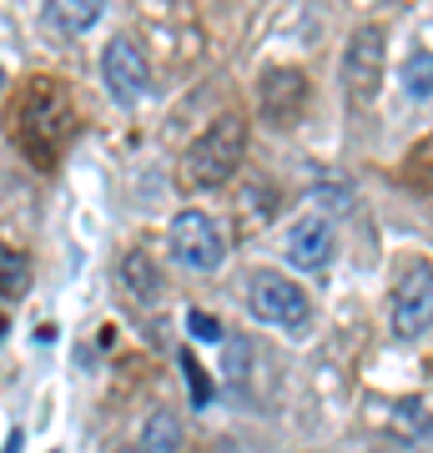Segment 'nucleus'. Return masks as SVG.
<instances>
[{
    "instance_id": "nucleus-1",
    "label": "nucleus",
    "mask_w": 433,
    "mask_h": 453,
    "mask_svg": "<svg viewBox=\"0 0 433 453\" xmlns=\"http://www.w3.org/2000/svg\"><path fill=\"white\" fill-rule=\"evenodd\" d=\"M242 151H247V127H242V116H222V121H212V127L182 151V177L192 181V187H222V181L242 166Z\"/></svg>"
},
{
    "instance_id": "nucleus-2",
    "label": "nucleus",
    "mask_w": 433,
    "mask_h": 453,
    "mask_svg": "<svg viewBox=\"0 0 433 453\" xmlns=\"http://www.w3.org/2000/svg\"><path fill=\"white\" fill-rule=\"evenodd\" d=\"M247 308L262 318V323L282 327V333H307L313 323V303H307V292L282 273H252L247 277Z\"/></svg>"
},
{
    "instance_id": "nucleus-3",
    "label": "nucleus",
    "mask_w": 433,
    "mask_h": 453,
    "mask_svg": "<svg viewBox=\"0 0 433 453\" xmlns=\"http://www.w3.org/2000/svg\"><path fill=\"white\" fill-rule=\"evenodd\" d=\"M166 247H172V257L182 267H192V273H217L227 257V237L222 226L212 222L207 211H177L172 226H166Z\"/></svg>"
},
{
    "instance_id": "nucleus-4",
    "label": "nucleus",
    "mask_w": 433,
    "mask_h": 453,
    "mask_svg": "<svg viewBox=\"0 0 433 453\" xmlns=\"http://www.w3.org/2000/svg\"><path fill=\"white\" fill-rule=\"evenodd\" d=\"M383 26H358L343 50V86L353 106H373V96L383 91Z\"/></svg>"
},
{
    "instance_id": "nucleus-5",
    "label": "nucleus",
    "mask_w": 433,
    "mask_h": 453,
    "mask_svg": "<svg viewBox=\"0 0 433 453\" xmlns=\"http://www.w3.org/2000/svg\"><path fill=\"white\" fill-rule=\"evenodd\" d=\"M423 333H433V267L418 262L393 288V338L414 342Z\"/></svg>"
},
{
    "instance_id": "nucleus-6",
    "label": "nucleus",
    "mask_w": 433,
    "mask_h": 453,
    "mask_svg": "<svg viewBox=\"0 0 433 453\" xmlns=\"http://www.w3.org/2000/svg\"><path fill=\"white\" fill-rule=\"evenodd\" d=\"M257 106H262V121H273L277 131H288L292 121L307 111V76L298 65H273V71H262V81H257Z\"/></svg>"
},
{
    "instance_id": "nucleus-7",
    "label": "nucleus",
    "mask_w": 433,
    "mask_h": 453,
    "mask_svg": "<svg viewBox=\"0 0 433 453\" xmlns=\"http://www.w3.org/2000/svg\"><path fill=\"white\" fill-rule=\"evenodd\" d=\"M101 76H106V86H112V96L121 101V106H136V101L146 96V86H151V65H146L136 41L116 35L112 46L101 50Z\"/></svg>"
},
{
    "instance_id": "nucleus-8",
    "label": "nucleus",
    "mask_w": 433,
    "mask_h": 453,
    "mask_svg": "<svg viewBox=\"0 0 433 453\" xmlns=\"http://www.w3.org/2000/svg\"><path fill=\"white\" fill-rule=\"evenodd\" d=\"M35 136H50V146L66 136V96L56 91V81H31V96L20 106V146L35 157Z\"/></svg>"
},
{
    "instance_id": "nucleus-9",
    "label": "nucleus",
    "mask_w": 433,
    "mask_h": 453,
    "mask_svg": "<svg viewBox=\"0 0 433 453\" xmlns=\"http://www.w3.org/2000/svg\"><path fill=\"white\" fill-rule=\"evenodd\" d=\"M333 222H322V217H303V222L288 232V262L298 267V273H318V267H328L333 262Z\"/></svg>"
},
{
    "instance_id": "nucleus-10",
    "label": "nucleus",
    "mask_w": 433,
    "mask_h": 453,
    "mask_svg": "<svg viewBox=\"0 0 433 453\" xmlns=\"http://www.w3.org/2000/svg\"><path fill=\"white\" fill-rule=\"evenodd\" d=\"M41 20H46V31H56V35H81L101 20V0H56V5L41 11Z\"/></svg>"
},
{
    "instance_id": "nucleus-11",
    "label": "nucleus",
    "mask_w": 433,
    "mask_h": 453,
    "mask_svg": "<svg viewBox=\"0 0 433 453\" xmlns=\"http://www.w3.org/2000/svg\"><path fill=\"white\" fill-rule=\"evenodd\" d=\"M182 449V418L172 408H157L142 428V453H177Z\"/></svg>"
},
{
    "instance_id": "nucleus-12",
    "label": "nucleus",
    "mask_w": 433,
    "mask_h": 453,
    "mask_svg": "<svg viewBox=\"0 0 433 453\" xmlns=\"http://www.w3.org/2000/svg\"><path fill=\"white\" fill-rule=\"evenodd\" d=\"M121 277H127V288L136 292V297H146V303L161 292V273L151 267V257H146V252H131V257L121 262Z\"/></svg>"
},
{
    "instance_id": "nucleus-13",
    "label": "nucleus",
    "mask_w": 433,
    "mask_h": 453,
    "mask_svg": "<svg viewBox=\"0 0 433 453\" xmlns=\"http://www.w3.org/2000/svg\"><path fill=\"white\" fill-rule=\"evenodd\" d=\"M403 91L414 101L433 96V50H414V56L403 61Z\"/></svg>"
},
{
    "instance_id": "nucleus-14",
    "label": "nucleus",
    "mask_w": 433,
    "mask_h": 453,
    "mask_svg": "<svg viewBox=\"0 0 433 453\" xmlns=\"http://www.w3.org/2000/svg\"><path fill=\"white\" fill-rule=\"evenodd\" d=\"M393 428H398L403 438H423V434H429V413H423V403L403 398V403L393 408Z\"/></svg>"
},
{
    "instance_id": "nucleus-15",
    "label": "nucleus",
    "mask_w": 433,
    "mask_h": 453,
    "mask_svg": "<svg viewBox=\"0 0 433 453\" xmlns=\"http://www.w3.org/2000/svg\"><path fill=\"white\" fill-rule=\"evenodd\" d=\"M182 372H187V383H192V408H207L212 383H207V372H202V363H197L192 353H182Z\"/></svg>"
},
{
    "instance_id": "nucleus-16",
    "label": "nucleus",
    "mask_w": 433,
    "mask_h": 453,
    "mask_svg": "<svg viewBox=\"0 0 433 453\" xmlns=\"http://www.w3.org/2000/svg\"><path fill=\"white\" fill-rule=\"evenodd\" d=\"M0 267H5V297H20V292H26V262H20L16 247L0 252Z\"/></svg>"
},
{
    "instance_id": "nucleus-17",
    "label": "nucleus",
    "mask_w": 433,
    "mask_h": 453,
    "mask_svg": "<svg viewBox=\"0 0 433 453\" xmlns=\"http://www.w3.org/2000/svg\"><path fill=\"white\" fill-rule=\"evenodd\" d=\"M247 357H252V348L242 338H227V363H222V372H227V383H242L247 378Z\"/></svg>"
},
{
    "instance_id": "nucleus-18",
    "label": "nucleus",
    "mask_w": 433,
    "mask_h": 453,
    "mask_svg": "<svg viewBox=\"0 0 433 453\" xmlns=\"http://www.w3.org/2000/svg\"><path fill=\"white\" fill-rule=\"evenodd\" d=\"M187 323H192L197 338H207V342H227V338H222V323H212L207 312H187Z\"/></svg>"
},
{
    "instance_id": "nucleus-19",
    "label": "nucleus",
    "mask_w": 433,
    "mask_h": 453,
    "mask_svg": "<svg viewBox=\"0 0 433 453\" xmlns=\"http://www.w3.org/2000/svg\"><path fill=\"white\" fill-rule=\"evenodd\" d=\"M26 449V434H20V428H11V434H5V453H20Z\"/></svg>"
},
{
    "instance_id": "nucleus-20",
    "label": "nucleus",
    "mask_w": 433,
    "mask_h": 453,
    "mask_svg": "<svg viewBox=\"0 0 433 453\" xmlns=\"http://www.w3.org/2000/svg\"><path fill=\"white\" fill-rule=\"evenodd\" d=\"M116 453H142V449H116Z\"/></svg>"
}]
</instances>
